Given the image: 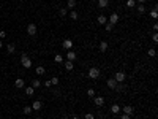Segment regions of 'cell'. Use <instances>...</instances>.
<instances>
[{"mask_svg": "<svg viewBox=\"0 0 158 119\" xmlns=\"http://www.w3.org/2000/svg\"><path fill=\"white\" fill-rule=\"evenodd\" d=\"M27 33L30 37H35L36 35V24L35 22H30V24L27 25Z\"/></svg>", "mask_w": 158, "mask_h": 119, "instance_id": "3957f363", "label": "cell"}, {"mask_svg": "<svg viewBox=\"0 0 158 119\" xmlns=\"http://www.w3.org/2000/svg\"><path fill=\"white\" fill-rule=\"evenodd\" d=\"M36 119H41V118H36Z\"/></svg>", "mask_w": 158, "mask_h": 119, "instance_id": "7bdbcfd3", "label": "cell"}, {"mask_svg": "<svg viewBox=\"0 0 158 119\" xmlns=\"http://www.w3.org/2000/svg\"><path fill=\"white\" fill-rule=\"evenodd\" d=\"M32 111H33L32 107H24V108H22V113H24V114H30Z\"/></svg>", "mask_w": 158, "mask_h": 119, "instance_id": "484cf974", "label": "cell"}, {"mask_svg": "<svg viewBox=\"0 0 158 119\" xmlns=\"http://www.w3.org/2000/svg\"><path fill=\"white\" fill-rule=\"evenodd\" d=\"M33 92H35V87H32V86L25 87V94L27 95H33Z\"/></svg>", "mask_w": 158, "mask_h": 119, "instance_id": "44dd1931", "label": "cell"}, {"mask_svg": "<svg viewBox=\"0 0 158 119\" xmlns=\"http://www.w3.org/2000/svg\"><path fill=\"white\" fill-rule=\"evenodd\" d=\"M152 40L155 41V43H157V41H158V33H157V32H155V33H153V35H152Z\"/></svg>", "mask_w": 158, "mask_h": 119, "instance_id": "e575fe53", "label": "cell"}, {"mask_svg": "<svg viewBox=\"0 0 158 119\" xmlns=\"http://www.w3.org/2000/svg\"><path fill=\"white\" fill-rule=\"evenodd\" d=\"M6 37V32L5 30H0V40H2V38H5Z\"/></svg>", "mask_w": 158, "mask_h": 119, "instance_id": "d590c367", "label": "cell"}, {"mask_svg": "<svg viewBox=\"0 0 158 119\" xmlns=\"http://www.w3.org/2000/svg\"><path fill=\"white\" fill-rule=\"evenodd\" d=\"M54 62H55V63H62V62H63V57L60 56V54H55V57H54Z\"/></svg>", "mask_w": 158, "mask_h": 119, "instance_id": "7402d4cb", "label": "cell"}, {"mask_svg": "<svg viewBox=\"0 0 158 119\" xmlns=\"http://www.w3.org/2000/svg\"><path fill=\"white\" fill-rule=\"evenodd\" d=\"M111 113H112V114H119V113H120V105L114 103L112 107H111Z\"/></svg>", "mask_w": 158, "mask_h": 119, "instance_id": "4fadbf2b", "label": "cell"}, {"mask_svg": "<svg viewBox=\"0 0 158 119\" xmlns=\"http://www.w3.org/2000/svg\"><path fill=\"white\" fill-rule=\"evenodd\" d=\"M104 29H106V32H111V30L114 29V25L109 24V22H106V24H104Z\"/></svg>", "mask_w": 158, "mask_h": 119, "instance_id": "83f0119b", "label": "cell"}, {"mask_svg": "<svg viewBox=\"0 0 158 119\" xmlns=\"http://www.w3.org/2000/svg\"><path fill=\"white\" fill-rule=\"evenodd\" d=\"M2 46H3V43H2V40H0V48H2Z\"/></svg>", "mask_w": 158, "mask_h": 119, "instance_id": "60d3db41", "label": "cell"}, {"mask_svg": "<svg viewBox=\"0 0 158 119\" xmlns=\"http://www.w3.org/2000/svg\"><path fill=\"white\" fill-rule=\"evenodd\" d=\"M147 54H149V57H155V56H157V51L153 49V48H149V51H147Z\"/></svg>", "mask_w": 158, "mask_h": 119, "instance_id": "cb8c5ba5", "label": "cell"}, {"mask_svg": "<svg viewBox=\"0 0 158 119\" xmlns=\"http://www.w3.org/2000/svg\"><path fill=\"white\" fill-rule=\"evenodd\" d=\"M136 10H138V13H146V6H144L142 3H139V5L136 6Z\"/></svg>", "mask_w": 158, "mask_h": 119, "instance_id": "d4e9b609", "label": "cell"}, {"mask_svg": "<svg viewBox=\"0 0 158 119\" xmlns=\"http://www.w3.org/2000/svg\"><path fill=\"white\" fill-rule=\"evenodd\" d=\"M59 14H60V16H66L68 10H66V8H60V10H59Z\"/></svg>", "mask_w": 158, "mask_h": 119, "instance_id": "f1b7e54d", "label": "cell"}, {"mask_svg": "<svg viewBox=\"0 0 158 119\" xmlns=\"http://www.w3.org/2000/svg\"><path fill=\"white\" fill-rule=\"evenodd\" d=\"M108 22H109V24H112V25H116V24L119 22V14H117V13H111Z\"/></svg>", "mask_w": 158, "mask_h": 119, "instance_id": "5b68a950", "label": "cell"}, {"mask_svg": "<svg viewBox=\"0 0 158 119\" xmlns=\"http://www.w3.org/2000/svg\"><path fill=\"white\" fill-rule=\"evenodd\" d=\"M96 22H98V25H104L106 22H108V18L103 16V14H100V16L96 18Z\"/></svg>", "mask_w": 158, "mask_h": 119, "instance_id": "30bf717a", "label": "cell"}, {"mask_svg": "<svg viewBox=\"0 0 158 119\" xmlns=\"http://www.w3.org/2000/svg\"><path fill=\"white\" fill-rule=\"evenodd\" d=\"M150 16H152L153 19H157V18H158V11H157V8H155V10H152V11H150Z\"/></svg>", "mask_w": 158, "mask_h": 119, "instance_id": "4dcf8cb0", "label": "cell"}, {"mask_svg": "<svg viewBox=\"0 0 158 119\" xmlns=\"http://www.w3.org/2000/svg\"><path fill=\"white\" fill-rule=\"evenodd\" d=\"M36 75H44L46 73V68H44V67H36Z\"/></svg>", "mask_w": 158, "mask_h": 119, "instance_id": "603a6c76", "label": "cell"}, {"mask_svg": "<svg viewBox=\"0 0 158 119\" xmlns=\"http://www.w3.org/2000/svg\"><path fill=\"white\" fill-rule=\"evenodd\" d=\"M63 48H65V49H68V51H71V48H73V40H68V38H66V40H63Z\"/></svg>", "mask_w": 158, "mask_h": 119, "instance_id": "ba28073f", "label": "cell"}, {"mask_svg": "<svg viewBox=\"0 0 158 119\" xmlns=\"http://www.w3.org/2000/svg\"><path fill=\"white\" fill-rule=\"evenodd\" d=\"M21 63H22L24 68H30V67H32V60L27 57V54H25V53L21 54Z\"/></svg>", "mask_w": 158, "mask_h": 119, "instance_id": "6da1fadb", "label": "cell"}, {"mask_svg": "<svg viewBox=\"0 0 158 119\" xmlns=\"http://www.w3.org/2000/svg\"><path fill=\"white\" fill-rule=\"evenodd\" d=\"M126 6H128V8H134V6H136V0H128V2H126Z\"/></svg>", "mask_w": 158, "mask_h": 119, "instance_id": "4316f807", "label": "cell"}, {"mask_svg": "<svg viewBox=\"0 0 158 119\" xmlns=\"http://www.w3.org/2000/svg\"><path fill=\"white\" fill-rule=\"evenodd\" d=\"M65 68H66L68 71H73V68H74V62L66 60V62H65Z\"/></svg>", "mask_w": 158, "mask_h": 119, "instance_id": "9a60e30c", "label": "cell"}, {"mask_svg": "<svg viewBox=\"0 0 158 119\" xmlns=\"http://www.w3.org/2000/svg\"><path fill=\"white\" fill-rule=\"evenodd\" d=\"M51 84H52V86H57V84H59V78H57V76H54V78L51 79Z\"/></svg>", "mask_w": 158, "mask_h": 119, "instance_id": "1f68e13d", "label": "cell"}, {"mask_svg": "<svg viewBox=\"0 0 158 119\" xmlns=\"http://www.w3.org/2000/svg\"><path fill=\"white\" fill-rule=\"evenodd\" d=\"M109 5V0H98V6L100 8H106Z\"/></svg>", "mask_w": 158, "mask_h": 119, "instance_id": "ffe728a7", "label": "cell"}, {"mask_svg": "<svg viewBox=\"0 0 158 119\" xmlns=\"http://www.w3.org/2000/svg\"><path fill=\"white\" fill-rule=\"evenodd\" d=\"M14 86L18 87V89H22V87H24V79H22V78H18V79L14 81Z\"/></svg>", "mask_w": 158, "mask_h": 119, "instance_id": "2e32d148", "label": "cell"}, {"mask_svg": "<svg viewBox=\"0 0 158 119\" xmlns=\"http://www.w3.org/2000/svg\"><path fill=\"white\" fill-rule=\"evenodd\" d=\"M87 75H89V78H92V79H98L101 73H100V70H98L96 67H92V68L89 70V73H87Z\"/></svg>", "mask_w": 158, "mask_h": 119, "instance_id": "7a4b0ae2", "label": "cell"}, {"mask_svg": "<svg viewBox=\"0 0 158 119\" xmlns=\"http://www.w3.org/2000/svg\"><path fill=\"white\" fill-rule=\"evenodd\" d=\"M70 18L73 19V21H78V18H79L78 11H76V10H71V11H70Z\"/></svg>", "mask_w": 158, "mask_h": 119, "instance_id": "ac0fdd59", "label": "cell"}, {"mask_svg": "<svg viewBox=\"0 0 158 119\" xmlns=\"http://www.w3.org/2000/svg\"><path fill=\"white\" fill-rule=\"evenodd\" d=\"M85 119H95V116H93L92 113H87V114H85Z\"/></svg>", "mask_w": 158, "mask_h": 119, "instance_id": "836d02e7", "label": "cell"}, {"mask_svg": "<svg viewBox=\"0 0 158 119\" xmlns=\"http://www.w3.org/2000/svg\"><path fill=\"white\" fill-rule=\"evenodd\" d=\"M136 2H139V3H142V5H144V3H146V0H136Z\"/></svg>", "mask_w": 158, "mask_h": 119, "instance_id": "f35d334b", "label": "cell"}, {"mask_svg": "<svg viewBox=\"0 0 158 119\" xmlns=\"http://www.w3.org/2000/svg\"><path fill=\"white\" fill-rule=\"evenodd\" d=\"M87 95L89 97H95V91H93V89H87Z\"/></svg>", "mask_w": 158, "mask_h": 119, "instance_id": "d6a6232c", "label": "cell"}, {"mask_svg": "<svg viewBox=\"0 0 158 119\" xmlns=\"http://www.w3.org/2000/svg\"><path fill=\"white\" fill-rule=\"evenodd\" d=\"M93 103H95L98 108H101L104 105V99H103V97H95V99H93Z\"/></svg>", "mask_w": 158, "mask_h": 119, "instance_id": "52a82bcc", "label": "cell"}, {"mask_svg": "<svg viewBox=\"0 0 158 119\" xmlns=\"http://www.w3.org/2000/svg\"><path fill=\"white\" fill-rule=\"evenodd\" d=\"M66 59L71 60V62H74L76 60V53H74V51H68V53H66Z\"/></svg>", "mask_w": 158, "mask_h": 119, "instance_id": "7c38bea8", "label": "cell"}, {"mask_svg": "<svg viewBox=\"0 0 158 119\" xmlns=\"http://www.w3.org/2000/svg\"><path fill=\"white\" fill-rule=\"evenodd\" d=\"M114 79H116L117 83H123L126 79V73H123V71H117V73L114 75Z\"/></svg>", "mask_w": 158, "mask_h": 119, "instance_id": "277c9868", "label": "cell"}, {"mask_svg": "<svg viewBox=\"0 0 158 119\" xmlns=\"http://www.w3.org/2000/svg\"><path fill=\"white\" fill-rule=\"evenodd\" d=\"M40 86H41V83L38 81V79H33V81H32V87L36 89V87H40Z\"/></svg>", "mask_w": 158, "mask_h": 119, "instance_id": "f546056e", "label": "cell"}, {"mask_svg": "<svg viewBox=\"0 0 158 119\" xmlns=\"http://www.w3.org/2000/svg\"><path fill=\"white\" fill-rule=\"evenodd\" d=\"M6 51H8V54H13L16 51V46H14V43H10L6 46Z\"/></svg>", "mask_w": 158, "mask_h": 119, "instance_id": "d6986e66", "label": "cell"}, {"mask_svg": "<svg viewBox=\"0 0 158 119\" xmlns=\"http://www.w3.org/2000/svg\"><path fill=\"white\" fill-rule=\"evenodd\" d=\"M44 86H46V87H49V86H52V84H51V79H48V81H46V83H44Z\"/></svg>", "mask_w": 158, "mask_h": 119, "instance_id": "74e56055", "label": "cell"}, {"mask_svg": "<svg viewBox=\"0 0 158 119\" xmlns=\"http://www.w3.org/2000/svg\"><path fill=\"white\" fill-rule=\"evenodd\" d=\"M98 49H100L101 53H106V51H108V41H101L100 46H98Z\"/></svg>", "mask_w": 158, "mask_h": 119, "instance_id": "5bb4252c", "label": "cell"}, {"mask_svg": "<svg viewBox=\"0 0 158 119\" xmlns=\"http://www.w3.org/2000/svg\"><path fill=\"white\" fill-rule=\"evenodd\" d=\"M76 6V0H68L66 2V10H74Z\"/></svg>", "mask_w": 158, "mask_h": 119, "instance_id": "e0dca14e", "label": "cell"}, {"mask_svg": "<svg viewBox=\"0 0 158 119\" xmlns=\"http://www.w3.org/2000/svg\"><path fill=\"white\" fill-rule=\"evenodd\" d=\"M60 119H68V118H60Z\"/></svg>", "mask_w": 158, "mask_h": 119, "instance_id": "b9f144b4", "label": "cell"}, {"mask_svg": "<svg viewBox=\"0 0 158 119\" xmlns=\"http://www.w3.org/2000/svg\"><path fill=\"white\" fill-rule=\"evenodd\" d=\"M71 119H79L78 116H76V114H73V118H71Z\"/></svg>", "mask_w": 158, "mask_h": 119, "instance_id": "ab89813d", "label": "cell"}, {"mask_svg": "<svg viewBox=\"0 0 158 119\" xmlns=\"http://www.w3.org/2000/svg\"><path fill=\"white\" fill-rule=\"evenodd\" d=\"M106 84H108V87H109V89H116V86H117L119 83H117L114 78H109L108 81H106Z\"/></svg>", "mask_w": 158, "mask_h": 119, "instance_id": "9c48e42d", "label": "cell"}, {"mask_svg": "<svg viewBox=\"0 0 158 119\" xmlns=\"http://www.w3.org/2000/svg\"><path fill=\"white\" fill-rule=\"evenodd\" d=\"M120 119H131V118L128 116V114H122V116H120Z\"/></svg>", "mask_w": 158, "mask_h": 119, "instance_id": "8d00e7d4", "label": "cell"}, {"mask_svg": "<svg viewBox=\"0 0 158 119\" xmlns=\"http://www.w3.org/2000/svg\"><path fill=\"white\" fill-rule=\"evenodd\" d=\"M90 2H92V0H90Z\"/></svg>", "mask_w": 158, "mask_h": 119, "instance_id": "ee69618b", "label": "cell"}, {"mask_svg": "<svg viewBox=\"0 0 158 119\" xmlns=\"http://www.w3.org/2000/svg\"><path fill=\"white\" fill-rule=\"evenodd\" d=\"M120 111H123V114H128V116H131V114L134 113V110H133V107H130V105H126V107L120 108Z\"/></svg>", "mask_w": 158, "mask_h": 119, "instance_id": "8992f818", "label": "cell"}, {"mask_svg": "<svg viewBox=\"0 0 158 119\" xmlns=\"http://www.w3.org/2000/svg\"><path fill=\"white\" fill-rule=\"evenodd\" d=\"M41 107H43V103H41L40 100H35V102L32 103V110H33V111H38V110H41Z\"/></svg>", "mask_w": 158, "mask_h": 119, "instance_id": "8fae6325", "label": "cell"}]
</instances>
